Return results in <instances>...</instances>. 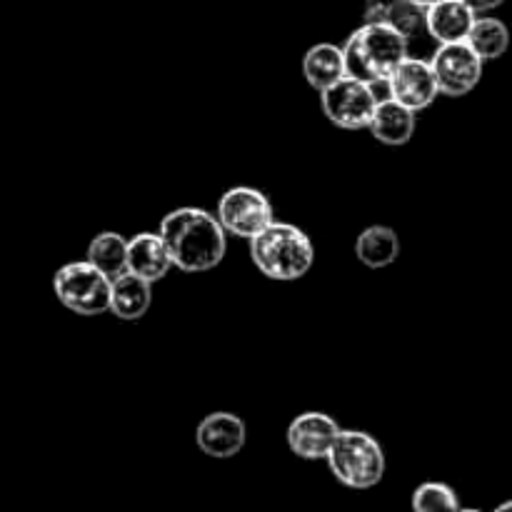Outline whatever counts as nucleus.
Returning a JSON list of instances; mask_svg holds the SVG:
<instances>
[{
  "label": "nucleus",
  "mask_w": 512,
  "mask_h": 512,
  "mask_svg": "<svg viewBox=\"0 0 512 512\" xmlns=\"http://www.w3.org/2000/svg\"><path fill=\"white\" fill-rule=\"evenodd\" d=\"M435 75L438 93L445 98H465L483 80V60L468 43H443L428 60Z\"/></svg>",
  "instance_id": "6e6552de"
},
{
  "label": "nucleus",
  "mask_w": 512,
  "mask_h": 512,
  "mask_svg": "<svg viewBox=\"0 0 512 512\" xmlns=\"http://www.w3.org/2000/svg\"><path fill=\"white\" fill-rule=\"evenodd\" d=\"M378 88L365 80L343 75L338 83L320 90L323 115L340 130H365L378 105Z\"/></svg>",
  "instance_id": "423d86ee"
},
{
  "label": "nucleus",
  "mask_w": 512,
  "mask_h": 512,
  "mask_svg": "<svg viewBox=\"0 0 512 512\" xmlns=\"http://www.w3.org/2000/svg\"><path fill=\"white\" fill-rule=\"evenodd\" d=\"M465 43L473 48V53L478 55L483 63L488 60H498L508 53L510 45V30L508 25L500 18H493V15H475V23L470 28Z\"/></svg>",
  "instance_id": "a211bd4d"
},
{
  "label": "nucleus",
  "mask_w": 512,
  "mask_h": 512,
  "mask_svg": "<svg viewBox=\"0 0 512 512\" xmlns=\"http://www.w3.org/2000/svg\"><path fill=\"white\" fill-rule=\"evenodd\" d=\"M355 255L370 270H383L400 258V238L390 225H368L355 240Z\"/></svg>",
  "instance_id": "dca6fc26"
},
{
  "label": "nucleus",
  "mask_w": 512,
  "mask_h": 512,
  "mask_svg": "<svg viewBox=\"0 0 512 512\" xmlns=\"http://www.w3.org/2000/svg\"><path fill=\"white\" fill-rule=\"evenodd\" d=\"M150 305H153V283L128 273V270L110 278L108 313H113L115 318L135 323L148 315Z\"/></svg>",
  "instance_id": "4468645a"
},
{
  "label": "nucleus",
  "mask_w": 512,
  "mask_h": 512,
  "mask_svg": "<svg viewBox=\"0 0 512 512\" xmlns=\"http://www.w3.org/2000/svg\"><path fill=\"white\" fill-rule=\"evenodd\" d=\"M378 143L390 145V148H400V145L410 143L418 130V113H413L405 105L395 103L393 98H380L378 105L373 110V118H370L368 128Z\"/></svg>",
  "instance_id": "ddd939ff"
},
{
  "label": "nucleus",
  "mask_w": 512,
  "mask_h": 512,
  "mask_svg": "<svg viewBox=\"0 0 512 512\" xmlns=\"http://www.w3.org/2000/svg\"><path fill=\"white\" fill-rule=\"evenodd\" d=\"M385 23L413 40L425 33V8L413 0H393V3H385Z\"/></svg>",
  "instance_id": "412c9836"
},
{
  "label": "nucleus",
  "mask_w": 512,
  "mask_h": 512,
  "mask_svg": "<svg viewBox=\"0 0 512 512\" xmlns=\"http://www.w3.org/2000/svg\"><path fill=\"white\" fill-rule=\"evenodd\" d=\"M363 23H385V3L373 0V3L365 5Z\"/></svg>",
  "instance_id": "4be33fe9"
},
{
  "label": "nucleus",
  "mask_w": 512,
  "mask_h": 512,
  "mask_svg": "<svg viewBox=\"0 0 512 512\" xmlns=\"http://www.w3.org/2000/svg\"><path fill=\"white\" fill-rule=\"evenodd\" d=\"M345 75L370 85H385L395 65L410 55V40L388 23H363L348 35L343 45Z\"/></svg>",
  "instance_id": "7ed1b4c3"
},
{
  "label": "nucleus",
  "mask_w": 512,
  "mask_h": 512,
  "mask_svg": "<svg viewBox=\"0 0 512 512\" xmlns=\"http://www.w3.org/2000/svg\"><path fill=\"white\" fill-rule=\"evenodd\" d=\"M410 505H413V510H418V512H438V510L458 512V510H463L455 488H450V485H445V483H438V480H428V483L418 485L413 493V500H410Z\"/></svg>",
  "instance_id": "aec40b11"
},
{
  "label": "nucleus",
  "mask_w": 512,
  "mask_h": 512,
  "mask_svg": "<svg viewBox=\"0 0 512 512\" xmlns=\"http://www.w3.org/2000/svg\"><path fill=\"white\" fill-rule=\"evenodd\" d=\"M215 218H218L225 235L250 240L265 225L273 223L275 210L263 190L253 188V185H233V188H228L220 195Z\"/></svg>",
  "instance_id": "0eeeda50"
},
{
  "label": "nucleus",
  "mask_w": 512,
  "mask_h": 512,
  "mask_svg": "<svg viewBox=\"0 0 512 512\" xmlns=\"http://www.w3.org/2000/svg\"><path fill=\"white\" fill-rule=\"evenodd\" d=\"M125 270L138 278L148 280V283H160L163 278H168V273L173 270L170 263V255L165 250V243L160 240L158 233H143L128 238V248H125Z\"/></svg>",
  "instance_id": "f8f14e48"
},
{
  "label": "nucleus",
  "mask_w": 512,
  "mask_h": 512,
  "mask_svg": "<svg viewBox=\"0 0 512 512\" xmlns=\"http://www.w3.org/2000/svg\"><path fill=\"white\" fill-rule=\"evenodd\" d=\"M345 75L343 48L335 43H318L303 55V78L313 90H325Z\"/></svg>",
  "instance_id": "f3484780"
},
{
  "label": "nucleus",
  "mask_w": 512,
  "mask_h": 512,
  "mask_svg": "<svg viewBox=\"0 0 512 512\" xmlns=\"http://www.w3.org/2000/svg\"><path fill=\"white\" fill-rule=\"evenodd\" d=\"M325 463L333 478L350 490H373L385 478L383 445L365 430L340 428Z\"/></svg>",
  "instance_id": "20e7f679"
},
{
  "label": "nucleus",
  "mask_w": 512,
  "mask_h": 512,
  "mask_svg": "<svg viewBox=\"0 0 512 512\" xmlns=\"http://www.w3.org/2000/svg\"><path fill=\"white\" fill-rule=\"evenodd\" d=\"M463 3L468 5L475 15H483V13H493V10L500 8L505 0H463Z\"/></svg>",
  "instance_id": "5701e85b"
},
{
  "label": "nucleus",
  "mask_w": 512,
  "mask_h": 512,
  "mask_svg": "<svg viewBox=\"0 0 512 512\" xmlns=\"http://www.w3.org/2000/svg\"><path fill=\"white\" fill-rule=\"evenodd\" d=\"M475 23V13L463 0H438L425 8V33L438 45L463 43Z\"/></svg>",
  "instance_id": "2eb2a0df"
},
{
  "label": "nucleus",
  "mask_w": 512,
  "mask_h": 512,
  "mask_svg": "<svg viewBox=\"0 0 512 512\" xmlns=\"http://www.w3.org/2000/svg\"><path fill=\"white\" fill-rule=\"evenodd\" d=\"M248 440V428L240 415L230 410H215L205 415L195 428V445L213 460H230L240 455Z\"/></svg>",
  "instance_id": "9b49d317"
},
{
  "label": "nucleus",
  "mask_w": 512,
  "mask_h": 512,
  "mask_svg": "<svg viewBox=\"0 0 512 512\" xmlns=\"http://www.w3.org/2000/svg\"><path fill=\"white\" fill-rule=\"evenodd\" d=\"M250 260L263 278L293 283L305 278L315 265V245L300 225L273 220L248 240Z\"/></svg>",
  "instance_id": "f03ea898"
},
{
  "label": "nucleus",
  "mask_w": 512,
  "mask_h": 512,
  "mask_svg": "<svg viewBox=\"0 0 512 512\" xmlns=\"http://www.w3.org/2000/svg\"><path fill=\"white\" fill-rule=\"evenodd\" d=\"M158 235L165 243L170 263L180 273H208L218 268L228 253V235L220 228L215 213L198 205L170 210L160 220Z\"/></svg>",
  "instance_id": "f257e3e1"
},
{
  "label": "nucleus",
  "mask_w": 512,
  "mask_h": 512,
  "mask_svg": "<svg viewBox=\"0 0 512 512\" xmlns=\"http://www.w3.org/2000/svg\"><path fill=\"white\" fill-rule=\"evenodd\" d=\"M413 3H418V5H423V8H428V5L438 3V0H413Z\"/></svg>",
  "instance_id": "b1692460"
},
{
  "label": "nucleus",
  "mask_w": 512,
  "mask_h": 512,
  "mask_svg": "<svg viewBox=\"0 0 512 512\" xmlns=\"http://www.w3.org/2000/svg\"><path fill=\"white\" fill-rule=\"evenodd\" d=\"M383 88L385 93H388V98L405 105V108H410L413 113L428 110L440 95L428 60L413 58V55H405V58L395 65V70L388 75Z\"/></svg>",
  "instance_id": "1a4fd4ad"
},
{
  "label": "nucleus",
  "mask_w": 512,
  "mask_h": 512,
  "mask_svg": "<svg viewBox=\"0 0 512 512\" xmlns=\"http://www.w3.org/2000/svg\"><path fill=\"white\" fill-rule=\"evenodd\" d=\"M125 248H128V238H123L115 230H100L88 243L85 260L103 270L108 278H115L125 270Z\"/></svg>",
  "instance_id": "6ab92c4d"
},
{
  "label": "nucleus",
  "mask_w": 512,
  "mask_h": 512,
  "mask_svg": "<svg viewBox=\"0 0 512 512\" xmlns=\"http://www.w3.org/2000/svg\"><path fill=\"white\" fill-rule=\"evenodd\" d=\"M53 293L68 313L98 318L108 313L110 278L88 260H73L55 270Z\"/></svg>",
  "instance_id": "39448f33"
},
{
  "label": "nucleus",
  "mask_w": 512,
  "mask_h": 512,
  "mask_svg": "<svg viewBox=\"0 0 512 512\" xmlns=\"http://www.w3.org/2000/svg\"><path fill=\"white\" fill-rule=\"evenodd\" d=\"M340 423L323 410H305L290 420L285 443L300 460H325L330 445L338 438Z\"/></svg>",
  "instance_id": "9d476101"
}]
</instances>
